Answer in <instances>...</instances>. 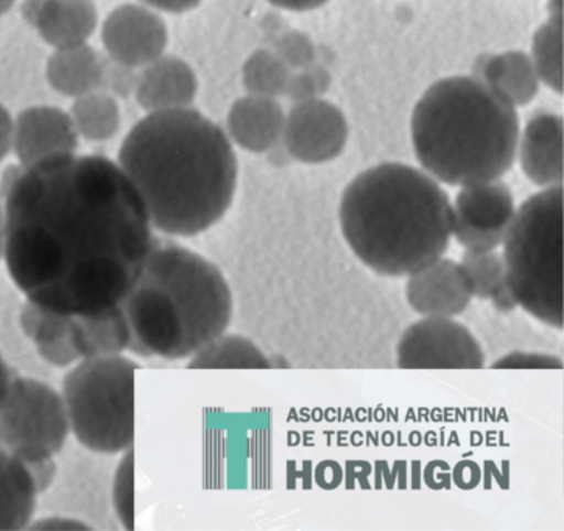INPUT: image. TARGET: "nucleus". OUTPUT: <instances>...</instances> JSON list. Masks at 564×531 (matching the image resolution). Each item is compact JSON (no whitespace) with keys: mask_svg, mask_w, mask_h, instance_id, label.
Masks as SVG:
<instances>
[{"mask_svg":"<svg viewBox=\"0 0 564 531\" xmlns=\"http://www.w3.org/2000/svg\"><path fill=\"white\" fill-rule=\"evenodd\" d=\"M2 202L11 282L62 314L119 306L156 236L141 195L101 154H56L22 167Z\"/></svg>","mask_w":564,"mask_h":531,"instance_id":"f257e3e1","label":"nucleus"},{"mask_svg":"<svg viewBox=\"0 0 564 531\" xmlns=\"http://www.w3.org/2000/svg\"><path fill=\"white\" fill-rule=\"evenodd\" d=\"M118 164L161 236H200L235 199L239 167L231 139L191 107L139 120L120 145Z\"/></svg>","mask_w":564,"mask_h":531,"instance_id":"f03ea898","label":"nucleus"},{"mask_svg":"<svg viewBox=\"0 0 564 531\" xmlns=\"http://www.w3.org/2000/svg\"><path fill=\"white\" fill-rule=\"evenodd\" d=\"M341 235L376 274L410 277L446 254L453 203L429 173L400 163L368 169L346 186L338 209Z\"/></svg>","mask_w":564,"mask_h":531,"instance_id":"7ed1b4c3","label":"nucleus"},{"mask_svg":"<svg viewBox=\"0 0 564 531\" xmlns=\"http://www.w3.org/2000/svg\"><path fill=\"white\" fill-rule=\"evenodd\" d=\"M120 307L131 330L128 353L175 361L227 333L235 303L216 263L173 237L155 236Z\"/></svg>","mask_w":564,"mask_h":531,"instance_id":"20e7f679","label":"nucleus"},{"mask_svg":"<svg viewBox=\"0 0 564 531\" xmlns=\"http://www.w3.org/2000/svg\"><path fill=\"white\" fill-rule=\"evenodd\" d=\"M517 107L479 77L434 83L412 115L421 167L447 186L501 180L518 153Z\"/></svg>","mask_w":564,"mask_h":531,"instance_id":"39448f33","label":"nucleus"},{"mask_svg":"<svg viewBox=\"0 0 564 531\" xmlns=\"http://www.w3.org/2000/svg\"><path fill=\"white\" fill-rule=\"evenodd\" d=\"M563 184L518 207L506 239L507 281L518 306L544 325L564 327Z\"/></svg>","mask_w":564,"mask_h":531,"instance_id":"423d86ee","label":"nucleus"},{"mask_svg":"<svg viewBox=\"0 0 564 531\" xmlns=\"http://www.w3.org/2000/svg\"><path fill=\"white\" fill-rule=\"evenodd\" d=\"M139 364L130 357L78 361L62 380L70 435L85 449L118 455L134 443V386Z\"/></svg>","mask_w":564,"mask_h":531,"instance_id":"0eeeda50","label":"nucleus"},{"mask_svg":"<svg viewBox=\"0 0 564 531\" xmlns=\"http://www.w3.org/2000/svg\"><path fill=\"white\" fill-rule=\"evenodd\" d=\"M70 436L62 391L14 375L0 409V446L24 463L56 457Z\"/></svg>","mask_w":564,"mask_h":531,"instance_id":"6e6552de","label":"nucleus"},{"mask_svg":"<svg viewBox=\"0 0 564 531\" xmlns=\"http://www.w3.org/2000/svg\"><path fill=\"white\" fill-rule=\"evenodd\" d=\"M402 369H480L485 354L471 330L453 318L423 316L402 334L397 348Z\"/></svg>","mask_w":564,"mask_h":531,"instance_id":"1a4fd4ad","label":"nucleus"},{"mask_svg":"<svg viewBox=\"0 0 564 531\" xmlns=\"http://www.w3.org/2000/svg\"><path fill=\"white\" fill-rule=\"evenodd\" d=\"M514 214L513 192L501 180L462 187L453 205V237L465 250H496Z\"/></svg>","mask_w":564,"mask_h":531,"instance_id":"9d476101","label":"nucleus"},{"mask_svg":"<svg viewBox=\"0 0 564 531\" xmlns=\"http://www.w3.org/2000/svg\"><path fill=\"white\" fill-rule=\"evenodd\" d=\"M348 134V122L336 105L311 99L293 105L285 115L281 141L293 160L323 164L344 152Z\"/></svg>","mask_w":564,"mask_h":531,"instance_id":"9b49d317","label":"nucleus"},{"mask_svg":"<svg viewBox=\"0 0 564 531\" xmlns=\"http://www.w3.org/2000/svg\"><path fill=\"white\" fill-rule=\"evenodd\" d=\"M107 58L128 69H144L164 55L169 43L165 21L144 3H123L101 25Z\"/></svg>","mask_w":564,"mask_h":531,"instance_id":"f8f14e48","label":"nucleus"},{"mask_svg":"<svg viewBox=\"0 0 564 531\" xmlns=\"http://www.w3.org/2000/svg\"><path fill=\"white\" fill-rule=\"evenodd\" d=\"M405 297L416 314L454 318L464 314L474 296L460 263L440 258L408 277Z\"/></svg>","mask_w":564,"mask_h":531,"instance_id":"ddd939ff","label":"nucleus"},{"mask_svg":"<svg viewBox=\"0 0 564 531\" xmlns=\"http://www.w3.org/2000/svg\"><path fill=\"white\" fill-rule=\"evenodd\" d=\"M78 136L69 112L56 107H30L14 119L11 152L22 167L56 156L75 153Z\"/></svg>","mask_w":564,"mask_h":531,"instance_id":"4468645a","label":"nucleus"},{"mask_svg":"<svg viewBox=\"0 0 564 531\" xmlns=\"http://www.w3.org/2000/svg\"><path fill=\"white\" fill-rule=\"evenodd\" d=\"M198 93V80L191 64L163 55L138 75L134 97L147 112L189 108Z\"/></svg>","mask_w":564,"mask_h":531,"instance_id":"2eb2a0df","label":"nucleus"},{"mask_svg":"<svg viewBox=\"0 0 564 531\" xmlns=\"http://www.w3.org/2000/svg\"><path fill=\"white\" fill-rule=\"evenodd\" d=\"M519 161L535 186L563 184V119L554 112L533 116L522 133Z\"/></svg>","mask_w":564,"mask_h":531,"instance_id":"dca6fc26","label":"nucleus"},{"mask_svg":"<svg viewBox=\"0 0 564 531\" xmlns=\"http://www.w3.org/2000/svg\"><path fill=\"white\" fill-rule=\"evenodd\" d=\"M284 120V109L276 99L248 94L229 109V139L247 152H270L281 141Z\"/></svg>","mask_w":564,"mask_h":531,"instance_id":"f3484780","label":"nucleus"},{"mask_svg":"<svg viewBox=\"0 0 564 531\" xmlns=\"http://www.w3.org/2000/svg\"><path fill=\"white\" fill-rule=\"evenodd\" d=\"M19 327L32 343L41 361L55 369H69L80 361L70 342L73 315L51 311L25 300L19 311Z\"/></svg>","mask_w":564,"mask_h":531,"instance_id":"a211bd4d","label":"nucleus"},{"mask_svg":"<svg viewBox=\"0 0 564 531\" xmlns=\"http://www.w3.org/2000/svg\"><path fill=\"white\" fill-rule=\"evenodd\" d=\"M99 25V11L93 0H44L33 22L37 35L54 48L88 43Z\"/></svg>","mask_w":564,"mask_h":531,"instance_id":"6ab92c4d","label":"nucleus"},{"mask_svg":"<svg viewBox=\"0 0 564 531\" xmlns=\"http://www.w3.org/2000/svg\"><path fill=\"white\" fill-rule=\"evenodd\" d=\"M70 342L80 361L126 354L131 330L120 304L96 314L73 315Z\"/></svg>","mask_w":564,"mask_h":531,"instance_id":"aec40b11","label":"nucleus"},{"mask_svg":"<svg viewBox=\"0 0 564 531\" xmlns=\"http://www.w3.org/2000/svg\"><path fill=\"white\" fill-rule=\"evenodd\" d=\"M105 62L107 58L88 43L55 48L54 54L47 59L48 85L62 96L77 99L101 88Z\"/></svg>","mask_w":564,"mask_h":531,"instance_id":"412c9836","label":"nucleus"},{"mask_svg":"<svg viewBox=\"0 0 564 531\" xmlns=\"http://www.w3.org/2000/svg\"><path fill=\"white\" fill-rule=\"evenodd\" d=\"M476 73L480 80L498 90L513 107H525L536 97L540 78L532 58L524 52L480 56Z\"/></svg>","mask_w":564,"mask_h":531,"instance_id":"4be33fe9","label":"nucleus"},{"mask_svg":"<svg viewBox=\"0 0 564 531\" xmlns=\"http://www.w3.org/2000/svg\"><path fill=\"white\" fill-rule=\"evenodd\" d=\"M37 496L25 463L0 446V530L29 529Z\"/></svg>","mask_w":564,"mask_h":531,"instance_id":"5701e85b","label":"nucleus"},{"mask_svg":"<svg viewBox=\"0 0 564 531\" xmlns=\"http://www.w3.org/2000/svg\"><path fill=\"white\" fill-rule=\"evenodd\" d=\"M460 266L471 284L474 297L491 301L501 312H510L518 306L507 281L501 252L466 250Z\"/></svg>","mask_w":564,"mask_h":531,"instance_id":"b1692460","label":"nucleus"},{"mask_svg":"<svg viewBox=\"0 0 564 531\" xmlns=\"http://www.w3.org/2000/svg\"><path fill=\"white\" fill-rule=\"evenodd\" d=\"M192 369H270L272 361L250 338L224 333L187 360Z\"/></svg>","mask_w":564,"mask_h":531,"instance_id":"393cba45","label":"nucleus"},{"mask_svg":"<svg viewBox=\"0 0 564 531\" xmlns=\"http://www.w3.org/2000/svg\"><path fill=\"white\" fill-rule=\"evenodd\" d=\"M69 115L78 136L89 142L110 141L122 122L118 100L101 89L77 97Z\"/></svg>","mask_w":564,"mask_h":531,"instance_id":"a878e982","label":"nucleus"},{"mask_svg":"<svg viewBox=\"0 0 564 531\" xmlns=\"http://www.w3.org/2000/svg\"><path fill=\"white\" fill-rule=\"evenodd\" d=\"M291 75V69L273 51L259 48L248 56L243 64V88L250 96L278 99V97L285 96Z\"/></svg>","mask_w":564,"mask_h":531,"instance_id":"bb28decb","label":"nucleus"},{"mask_svg":"<svg viewBox=\"0 0 564 531\" xmlns=\"http://www.w3.org/2000/svg\"><path fill=\"white\" fill-rule=\"evenodd\" d=\"M532 56L538 78L556 94H563V18H551L536 30Z\"/></svg>","mask_w":564,"mask_h":531,"instance_id":"cd10ccee","label":"nucleus"},{"mask_svg":"<svg viewBox=\"0 0 564 531\" xmlns=\"http://www.w3.org/2000/svg\"><path fill=\"white\" fill-rule=\"evenodd\" d=\"M134 451L122 452L112 477L111 502L116 518L126 530H134L137 502H134Z\"/></svg>","mask_w":564,"mask_h":531,"instance_id":"c85d7f7f","label":"nucleus"},{"mask_svg":"<svg viewBox=\"0 0 564 531\" xmlns=\"http://www.w3.org/2000/svg\"><path fill=\"white\" fill-rule=\"evenodd\" d=\"M274 54L291 71H303L317 62V48L306 33L288 30L274 41Z\"/></svg>","mask_w":564,"mask_h":531,"instance_id":"c756f323","label":"nucleus"},{"mask_svg":"<svg viewBox=\"0 0 564 531\" xmlns=\"http://www.w3.org/2000/svg\"><path fill=\"white\" fill-rule=\"evenodd\" d=\"M329 86L330 75L328 71L314 63L306 69L300 71L299 74L291 75L285 96L293 104H300V101L318 99V96L325 94Z\"/></svg>","mask_w":564,"mask_h":531,"instance_id":"7c9ffc66","label":"nucleus"},{"mask_svg":"<svg viewBox=\"0 0 564 531\" xmlns=\"http://www.w3.org/2000/svg\"><path fill=\"white\" fill-rule=\"evenodd\" d=\"M138 75L133 69L111 62L107 58L105 62L104 80H101V90L111 94L112 97H128L137 89Z\"/></svg>","mask_w":564,"mask_h":531,"instance_id":"2f4dec72","label":"nucleus"},{"mask_svg":"<svg viewBox=\"0 0 564 531\" xmlns=\"http://www.w3.org/2000/svg\"><path fill=\"white\" fill-rule=\"evenodd\" d=\"M491 368L563 369V360L549 354L511 353L496 360Z\"/></svg>","mask_w":564,"mask_h":531,"instance_id":"473e14b6","label":"nucleus"},{"mask_svg":"<svg viewBox=\"0 0 564 531\" xmlns=\"http://www.w3.org/2000/svg\"><path fill=\"white\" fill-rule=\"evenodd\" d=\"M25 466H28L37 495L48 491L55 484L56 474H58L55 457L36 459V462L25 463Z\"/></svg>","mask_w":564,"mask_h":531,"instance_id":"72a5a7b5","label":"nucleus"},{"mask_svg":"<svg viewBox=\"0 0 564 531\" xmlns=\"http://www.w3.org/2000/svg\"><path fill=\"white\" fill-rule=\"evenodd\" d=\"M29 529L41 530H89L91 525L78 521L75 518H66V516H47V518L36 519L30 523Z\"/></svg>","mask_w":564,"mask_h":531,"instance_id":"f704fd0d","label":"nucleus"},{"mask_svg":"<svg viewBox=\"0 0 564 531\" xmlns=\"http://www.w3.org/2000/svg\"><path fill=\"white\" fill-rule=\"evenodd\" d=\"M14 119L9 109L0 104V163L9 156L13 147Z\"/></svg>","mask_w":564,"mask_h":531,"instance_id":"c9c22d12","label":"nucleus"},{"mask_svg":"<svg viewBox=\"0 0 564 531\" xmlns=\"http://www.w3.org/2000/svg\"><path fill=\"white\" fill-rule=\"evenodd\" d=\"M144 6L156 11H164V13H186L197 9L200 6L202 0H139Z\"/></svg>","mask_w":564,"mask_h":531,"instance_id":"e433bc0d","label":"nucleus"},{"mask_svg":"<svg viewBox=\"0 0 564 531\" xmlns=\"http://www.w3.org/2000/svg\"><path fill=\"white\" fill-rule=\"evenodd\" d=\"M272 6L288 11H311L325 6L328 0H269Z\"/></svg>","mask_w":564,"mask_h":531,"instance_id":"4c0bfd02","label":"nucleus"},{"mask_svg":"<svg viewBox=\"0 0 564 531\" xmlns=\"http://www.w3.org/2000/svg\"><path fill=\"white\" fill-rule=\"evenodd\" d=\"M14 372L11 371L9 364H7L6 357L0 353V409H2L3 401H6L7 393L11 379H13Z\"/></svg>","mask_w":564,"mask_h":531,"instance_id":"58836bf2","label":"nucleus"},{"mask_svg":"<svg viewBox=\"0 0 564 531\" xmlns=\"http://www.w3.org/2000/svg\"><path fill=\"white\" fill-rule=\"evenodd\" d=\"M43 3L44 0H24L22 2L21 13L28 24L33 25Z\"/></svg>","mask_w":564,"mask_h":531,"instance_id":"ea45409f","label":"nucleus"},{"mask_svg":"<svg viewBox=\"0 0 564 531\" xmlns=\"http://www.w3.org/2000/svg\"><path fill=\"white\" fill-rule=\"evenodd\" d=\"M547 10L551 18H563V0H547Z\"/></svg>","mask_w":564,"mask_h":531,"instance_id":"a19ab883","label":"nucleus"},{"mask_svg":"<svg viewBox=\"0 0 564 531\" xmlns=\"http://www.w3.org/2000/svg\"><path fill=\"white\" fill-rule=\"evenodd\" d=\"M2 199V198H0ZM0 261H3V203L0 202Z\"/></svg>","mask_w":564,"mask_h":531,"instance_id":"79ce46f5","label":"nucleus"},{"mask_svg":"<svg viewBox=\"0 0 564 531\" xmlns=\"http://www.w3.org/2000/svg\"><path fill=\"white\" fill-rule=\"evenodd\" d=\"M17 0H0V18L6 17L11 9H13Z\"/></svg>","mask_w":564,"mask_h":531,"instance_id":"37998d69","label":"nucleus"}]
</instances>
